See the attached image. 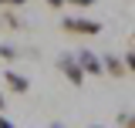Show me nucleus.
Masks as SVG:
<instances>
[{"instance_id": "1", "label": "nucleus", "mask_w": 135, "mask_h": 128, "mask_svg": "<svg viewBox=\"0 0 135 128\" xmlns=\"http://www.w3.org/2000/svg\"><path fill=\"white\" fill-rule=\"evenodd\" d=\"M61 27H64L68 34H74V37H98L101 34V24L91 20V17H64Z\"/></svg>"}, {"instance_id": "2", "label": "nucleus", "mask_w": 135, "mask_h": 128, "mask_svg": "<svg viewBox=\"0 0 135 128\" xmlns=\"http://www.w3.org/2000/svg\"><path fill=\"white\" fill-rule=\"evenodd\" d=\"M57 64H61V71H64V78L71 81L74 88H81V84H84V71L78 67V61H74V57H68V54H64V57H61Z\"/></svg>"}, {"instance_id": "3", "label": "nucleus", "mask_w": 135, "mask_h": 128, "mask_svg": "<svg viewBox=\"0 0 135 128\" xmlns=\"http://www.w3.org/2000/svg\"><path fill=\"white\" fill-rule=\"evenodd\" d=\"M74 61H78V67H81L84 74H105V71H101V57H95L91 51H78Z\"/></svg>"}, {"instance_id": "4", "label": "nucleus", "mask_w": 135, "mask_h": 128, "mask_svg": "<svg viewBox=\"0 0 135 128\" xmlns=\"http://www.w3.org/2000/svg\"><path fill=\"white\" fill-rule=\"evenodd\" d=\"M3 81H7V88L14 95H27L31 91V81L24 78V74H17V71H3Z\"/></svg>"}, {"instance_id": "5", "label": "nucleus", "mask_w": 135, "mask_h": 128, "mask_svg": "<svg viewBox=\"0 0 135 128\" xmlns=\"http://www.w3.org/2000/svg\"><path fill=\"white\" fill-rule=\"evenodd\" d=\"M101 71H108L112 78H128V74H132V71L118 61V57H101Z\"/></svg>"}, {"instance_id": "6", "label": "nucleus", "mask_w": 135, "mask_h": 128, "mask_svg": "<svg viewBox=\"0 0 135 128\" xmlns=\"http://www.w3.org/2000/svg\"><path fill=\"white\" fill-rule=\"evenodd\" d=\"M0 57H3V61H14V57H17V47H10V44H0Z\"/></svg>"}, {"instance_id": "7", "label": "nucleus", "mask_w": 135, "mask_h": 128, "mask_svg": "<svg viewBox=\"0 0 135 128\" xmlns=\"http://www.w3.org/2000/svg\"><path fill=\"white\" fill-rule=\"evenodd\" d=\"M118 125H122V128H132V111H125V115H118Z\"/></svg>"}, {"instance_id": "8", "label": "nucleus", "mask_w": 135, "mask_h": 128, "mask_svg": "<svg viewBox=\"0 0 135 128\" xmlns=\"http://www.w3.org/2000/svg\"><path fill=\"white\" fill-rule=\"evenodd\" d=\"M64 3H71V7H95V0H64Z\"/></svg>"}, {"instance_id": "9", "label": "nucleus", "mask_w": 135, "mask_h": 128, "mask_svg": "<svg viewBox=\"0 0 135 128\" xmlns=\"http://www.w3.org/2000/svg\"><path fill=\"white\" fill-rule=\"evenodd\" d=\"M27 0H0V7H24Z\"/></svg>"}, {"instance_id": "10", "label": "nucleus", "mask_w": 135, "mask_h": 128, "mask_svg": "<svg viewBox=\"0 0 135 128\" xmlns=\"http://www.w3.org/2000/svg\"><path fill=\"white\" fill-rule=\"evenodd\" d=\"M44 3H47V7H51V10H61V7H68V3H64V0H44Z\"/></svg>"}, {"instance_id": "11", "label": "nucleus", "mask_w": 135, "mask_h": 128, "mask_svg": "<svg viewBox=\"0 0 135 128\" xmlns=\"http://www.w3.org/2000/svg\"><path fill=\"white\" fill-rule=\"evenodd\" d=\"M0 128H14V121H7V118L0 115Z\"/></svg>"}, {"instance_id": "12", "label": "nucleus", "mask_w": 135, "mask_h": 128, "mask_svg": "<svg viewBox=\"0 0 135 128\" xmlns=\"http://www.w3.org/2000/svg\"><path fill=\"white\" fill-rule=\"evenodd\" d=\"M0 115H3V95H0Z\"/></svg>"}, {"instance_id": "13", "label": "nucleus", "mask_w": 135, "mask_h": 128, "mask_svg": "<svg viewBox=\"0 0 135 128\" xmlns=\"http://www.w3.org/2000/svg\"><path fill=\"white\" fill-rule=\"evenodd\" d=\"M91 128H101V125H91Z\"/></svg>"}]
</instances>
